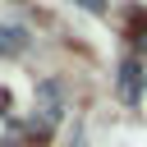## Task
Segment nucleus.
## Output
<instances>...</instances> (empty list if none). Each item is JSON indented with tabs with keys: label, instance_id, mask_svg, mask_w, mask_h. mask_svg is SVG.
Returning a JSON list of instances; mask_svg holds the SVG:
<instances>
[{
	"label": "nucleus",
	"instance_id": "obj_1",
	"mask_svg": "<svg viewBox=\"0 0 147 147\" xmlns=\"http://www.w3.org/2000/svg\"><path fill=\"white\" fill-rule=\"evenodd\" d=\"M60 119H64V83L51 74V78H41V83H37V92H32L28 133H37V138H51V133L60 129Z\"/></svg>",
	"mask_w": 147,
	"mask_h": 147
},
{
	"label": "nucleus",
	"instance_id": "obj_5",
	"mask_svg": "<svg viewBox=\"0 0 147 147\" xmlns=\"http://www.w3.org/2000/svg\"><path fill=\"white\" fill-rule=\"evenodd\" d=\"M78 5H83V9H87V14H106V9H110V5H106V0H78Z\"/></svg>",
	"mask_w": 147,
	"mask_h": 147
},
{
	"label": "nucleus",
	"instance_id": "obj_3",
	"mask_svg": "<svg viewBox=\"0 0 147 147\" xmlns=\"http://www.w3.org/2000/svg\"><path fill=\"white\" fill-rule=\"evenodd\" d=\"M9 106H14V96H9V87H0V142H5V147H18V142L28 138V129L14 119Z\"/></svg>",
	"mask_w": 147,
	"mask_h": 147
},
{
	"label": "nucleus",
	"instance_id": "obj_4",
	"mask_svg": "<svg viewBox=\"0 0 147 147\" xmlns=\"http://www.w3.org/2000/svg\"><path fill=\"white\" fill-rule=\"evenodd\" d=\"M28 28L23 23H0V60H9V55H23L28 51Z\"/></svg>",
	"mask_w": 147,
	"mask_h": 147
},
{
	"label": "nucleus",
	"instance_id": "obj_6",
	"mask_svg": "<svg viewBox=\"0 0 147 147\" xmlns=\"http://www.w3.org/2000/svg\"><path fill=\"white\" fill-rule=\"evenodd\" d=\"M142 41H147V32H142Z\"/></svg>",
	"mask_w": 147,
	"mask_h": 147
},
{
	"label": "nucleus",
	"instance_id": "obj_2",
	"mask_svg": "<svg viewBox=\"0 0 147 147\" xmlns=\"http://www.w3.org/2000/svg\"><path fill=\"white\" fill-rule=\"evenodd\" d=\"M115 96H119V101H129V106H138V101L147 96V64H142L138 55H124V60H119Z\"/></svg>",
	"mask_w": 147,
	"mask_h": 147
}]
</instances>
